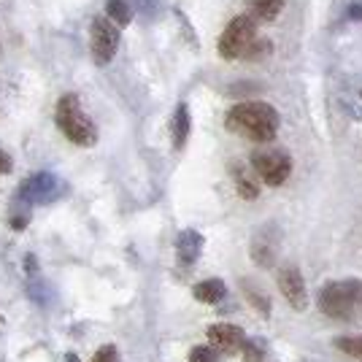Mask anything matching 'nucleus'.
<instances>
[{
    "mask_svg": "<svg viewBox=\"0 0 362 362\" xmlns=\"http://www.w3.org/2000/svg\"><path fill=\"white\" fill-rule=\"evenodd\" d=\"M279 111L271 103L262 100H246L227 111L225 124L230 133L241 138H249L255 144H268L279 133Z\"/></svg>",
    "mask_w": 362,
    "mask_h": 362,
    "instance_id": "f257e3e1",
    "label": "nucleus"
},
{
    "mask_svg": "<svg viewBox=\"0 0 362 362\" xmlns=\"http://www.w3.org/2000/svg\"><path fill=\"white\" fill-rule=\"evenodd\" d=\"M54 122L60 127V133L76 146H95L98 144V127L95 122L84 114V108L78 103V95L74 92H65L57 108H54Z\"/></svg>",
    "mask_w": 362,
    "mask_h": 362,
    "instance_id": "f03ea898",
    "label": "nucleus"
},
{
    "mask_svg": "<svg viewBox=\"0 0 362 362\" xmlns=\"http://www.w3.org/2000/svg\"><path fill=\"white\" fill-rule=\"evenodd\" d=\"M319 311L330 319H351L362 305V279H341L319 289Z\"/></svg>",
    "mask_w": 362,
    "mask_h": 362,
    "instance_id": "7ed1b4c3",
    "label": "nucleus"
},
{
    "mask_svg": "<svg viewBox=\"0 0 362 362\" xmlns=\"http://www.w3.org/2000/svg\"><path fill=\"white\" fill-rule=\"evenodd\" d=\"M255 41H257L255 22L246 14L235 16V19L227 22L225 33L219 35V57H225V60H238V57H243V54L252 49Z\"/></svg>",
    "mask_w": 362,
    "mask_h": 362,
    "instance_id": "20e7f679",
    "label": "nucleus"
},
{
    "mask_svg": "<svg viewBox=\"0 0 362 362\" xmlns=\"http://www.w3.org/2000/svg\"><path fill=\"white\" fill-rule=\"evenodd\" d=\"M119 49V28L108 16H95L90 28V52L98 65H108Z\"/></svg>",
    "mask_w": 362,
    "mask_h": 362,
    "instance_id": "39448f33",
    "label": "nucleus"
},
{
    "mask_svg": "<svg viewBox=\"0 0 362 362\" xmlns=\"http://www.w3.org/2000/svg\"><path fill=\"white\" fill-rule=\"evenodd\" d=\"M252 165H255L257 176L268 187H281L289 179V173H292V160H289L287 151L281 149L255 151L252 154Z\"/></svg>",
    "mask_w": 362,
    "mask_h": 362,
    "instance_id": "423d86ee",
    "label": "nucleus"
},
{
    "mask_svg": "<svg viewBox=\"0 0 362 362\" xmlns=\"http://www.w3.org/2000/svg\"><path fill=\"white\" fill-rule=\"evenodd\" d=\"M206 335H209V346L216 354H238L246 344V332L230 322H216L206 330Z\"/></svg>",
    "mask_w": 362,
    "mask_h": 362,
    "instance_id": "0eeeda50",
    "label": "nucleus"
},
{
    "mask_svg": "<svg viewBox=\"0 0 362 362\" xmlns=\"http://www.w3.org/2000/svg\"><path fill=\"white\" fill-rule=\"evenodd\" d=\"M276 281H279V289H281L284 300H287L292 308L303 311V308L308 305V292H305V281H303L300 268L284 265V268L279 271V276H276Z\"/></svg>",
    "mask_w": 362,
    "mask_h": 362,
    "instance_id": "6e6552de",
    "label": "nucleus"
},
{
    "mask_svg": "<svg viewBox=\"0 0 362 362\" xmlns=\"http://www.w3.org/2000/svg\"><path fill=\"white\" fill-rule=\"evenodd\" d=\"M62 192V184L52 173H35L22 184L19 197L28 203H49Z\"/></svg>",
    "mask_w": 362,
    "mask_h": 362,
    "instance_id": "1a4fd4ad",
    "label": "nucleus"
},
{
    "mask_svg": "<svg viewBox=\"0 0 362 362\" xmlns=\"http://www.w3.org/2000/svg\"><path fill=\"white\" fill-rule=\"evenodd\" d=\"M276 255H279V238L273 230H262L257 233L255 241H252V259H255L259 268H271L276 262Z\"/></svg>",
    "mask_w": 362,
    "mask_h": 362,
    "instance_id": "9d476101",
    "label": "nucleus"
},
{
    "mask_svg": "<svg viewBox=\"0 0 362 362\" xmlns=\"http://www.w3.org/2000/svg\"><path fill=\"white\" fill-rule=\"evenodd\" d=\"M200 252H203V235L197 230H181L179 238H176V255H179L181 265L184 268L195 265Z\"/></svg>",
    "mask_w": 362,
    "mask_h": 362,
    "instance_id": "9b49d317",
    "label": "nucleus"
},
{
    "mask_svg": "<svg viewBox=\"0 0 362 362\" xmlns=\"http://www.w3.org/2000/svg\"><path fill=\"white\" fill-rule=\"evenodd\" d=\"M189 127H192L189 108H187V103H179V106H176V114H173V122H170L173 149H184V144H187V138H189Z\"/></svg>",
    "mask_w": 362,
    "mask_h": 362,
    "instance_id": "f8f14e48",
    "label": "nucleus"
},
{
    "mask_svg": "<svg viewBox=\"0 0 362 362\" xmlns=\"http://www.w3.org/2000/svg\"><path fill=\"white\" fill-rule=\"evenodd\" d=\"M192 295H195L197 303H206V305H214V303L225 300L227 295V287L222 279H206V281H200L192 287Z\"/></svg>",
    "mask_w": 362,
    "mask_h": 362,
    "instance_id": "ddd939ff",
    "label": "nucleus"
},
{
    "mask_svg": "<svg viewBox=\"0 0 362 362\" xmlns=\"http://www.w3.org/2000/svg\"><path fill=\"white\" fill-rule=\"evenodd\" d=\"M284 8V0H252V14L249 19L252 22H273L276 16L281 14Z\"/></svg>",
    "mask_w": 362,
    "mask_h": 362,
    "instance_id": "4468645a",
    "label": "nucleus"
},
{
    "mask_svg": "<svg viewBox=\"0 0 362 362\" xmlns=\"http://www.w3.org/2000/svg\"><path fill=\"white\" fill-rule=\"evenodd\" d=\"M233 181H235V189H238V195H241L243 200H257L259 187H257V181L252 179L241 165H233Z\"/></svg>",
    "mask_w": 362,
    "mask_h": 362,
    "instance_id": "2eb2a0df",
    "label": "nucleus"
},
{
    "mask_svg": "<svg viewBox=\"0 0 362 362\" xmlns=\"http://www.w3.org/2000/svg\"><path fill=\"white\" fill-rule=\"evenodd\" d=\"M241 289H243V295H246V300L252 303V305H255L262 317H268V314H271V300H268V295L257 287L255 281H246V279H241Z\"/></svg>",
    "mask_w": 362,
    "mask_h": 362,
    "instance_id": "dca6fc26",
    "label": "nucleus"
},
{
    "mask_svg": "<svg viewBox=\"0 0 362 362\" xmlns=\"http://www.w3.org/2000/svg\"><path fill=\"white\" fill-rule=\"evenodd\" d=\"M106 11H108V19H111L117 28L130 25V19H133V8H130V3H124V0H108Z\"/></svg>",
    "mask_w": 362,
    "mask_h": 362,
    "instance_id": "f3484780",
    "label": "nucleus"
},
{
    "mask_svg": "<svg viewBox=\"0 0 362 362\" xmlns=\"http://www.w3.org/2000/svg\"><path fill=\"white\" fill-rule=\"evenodd\" d=\"M335 349H341L344 354L354 357V360H362V335H341V338H335Z\"/></svg>",
    "mask_w": 362,
    "mask_h": 362,
    "instance_id": "a211bd4d",
    "label": "nucleus"
},
{
    "mask_svg": "<svg viewBox=\"0 0 362 362\" xmlns=\"http://www.w3.org/2000/svg\"><path fill=\"white\" fill-rule=\"evenodd\" d=\"M243 362H262L265 360V349H262V344L259 341H249L246 338V344H243Z\"/></svg>",
    "mask_w": 362,
    "mask_h": 362,
    "instance_id": "6ab92c4d",
    "label": "nucleus"
},
{
    "mask_svg": "<svg viewBox=\"0 0 362 362\" xmlns=\"http://www.w3.org/2000/svg\"><path fill=\"white\" fill-rule=\"evenodd\" d=\"M189 362H219V354L211 346H192Z\"/></svg>",
    "mask_w": 362,
    "mask_h": 362,
    "instance_id": "aec40b11",
    "label": "nucleus"
},
{
    "mask_svg": "<svg viewBox=\"0 0 362 362\" xmlns=\"http://www.w3.org/2000/svg\"><path fill=\"white\" fill-rule=\"evenodd\" d=\"M92 362H119V351H117V346L106 344V346H100L92 354Z\"/></svg>",
    "mask_w": 362,
    "mask_h": 362,
    "instance_id": "412c9836",
    "label": "nucleus"
},
{
    "mask_svg": "<svg viewBox=\"0 0 362 362\" xmlns=\"http://www.w3.org/2000/svg\"><path fill=\"white\" fill-rule=\"evenodd\" d=\"M14 170V160H11V154L6 149H0V176H6V173H11Z\"/></svg>",
    "mask_w": 362,
    "mask_h": 362,
    "instance_id": "4be33fe9",
    "label": "nucleus"
},
{
    "mask_svg": "<svg viewBox=\"0 0 362 362\" xmlns=\"http://www.w3.org/2000/svg\"><path fill=\"white\" fill-rule=\"evenodd\" d=\"M349 16H351V19H362V3H354V6L349 8Z\"/></svg>",
    "mask_w": 362,
    "mask_h": 362,
    "instance_id": "5701e85b",
    "label": "nucleus"
},
{
    "mask_svg": "<svg viewBox=\"0 0 362 362\" xmlns=\"http://www.w3.org/2000/svg\"><path fill=\"white\" fill-rule=\"evenodd\" d=\"M62 362H78V357H76L74 351H71V354H65V357H62Z\"/></svg>",
    "mask_w": 362,
    "mask_h": 362,
    "instance_id": "b1692460",
    "label": "nucleus"
}]
</instances>
